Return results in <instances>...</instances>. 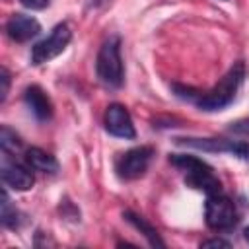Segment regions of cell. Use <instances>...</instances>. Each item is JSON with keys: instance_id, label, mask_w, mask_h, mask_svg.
I'll return each instance as SVG.
<instances>
[{"instance_id": "obj_18", "label": "cell", "mask_w": 249, "mask_h": 249, "mask_svg": "<svg viewBox=\"0 0 249 249\" xmlns=\"http://www.w3.org/2000/svg\"><path fill=\"white\" fill-rule=\"evenodd\" d=\"M25 8H29V10H43V8H47L49 6V2L51 0H19Z\"/></svg>"}, {"instance_id": "obj_3", "label": "cell", "mask_w": 249, "mask_h": 249, "mask_svg": "<svg viewBox=\"0 0 249 249\" xmlns=\"http://www.w3.org/2000/svg\"><path fill=\"white\" fill-rule=\"evenodd\" d=\"M95 72L101 84L107 88H121L123 86V60H121V39L109 37L103 41L97 60H95Z\"/></svg>"}, {"instance_id": "obj_14", "label": "cell", "mask_w": 249, "mask_h": 249, "mask_svg": "<svg viewBox=\"0 0 249 249\" xmlns=\"http://www.w3.org/2000/svg\"><path fill=\"white\" fill-rule=\"evenodd\" d=\"M2 226L10 230H18L21 226V214L16 206H12L6 191H2Z\"/></svg>"}, {"instance_id": "obj_1", "label": "cell", "mask_w": 249, "mask_h": 249, "mask_svg": "<svg viewBox=\"0 0 249 249\" xmlns=\"http://www.w3.org/2000/svg\"><path fill=\"white\" fill-rule=\"evenodd\" d=\"M243 78H245V64L239 60L222 76V80L208 93L198 97L196 107L200 111H220V109L228 107L235 99V95L243 84Z\"/></svg>"}, {"instance_id": "obj_17", "label": "cell", "mask_w": 249, "mask_h": 249, "mask_svg": "<svg viewBox=\"0 0 249 249\" xmlns=\"http://www.w3.org/2000/svg\"><path fill=\"white\" fill-rule=\"evenodd\" d=\"M230 132H235V134H243V136H249V119H239L235 123H231L228 126Z\"/></svg>"}, {"instance_id": "obj_5", "label": "cell", "mask_w": 249, "mask_h": 249, "mask_svg": "<svg viewBox=\"0 0 249 249\" xmlns=\"http://www.w3.org/2000/svg\"><path fill=\"white\" fill-rule=\"evenodd\" d=\"M72 39V31L66 23H58L54 25V29L51 31V35L43 41H39L33 49H31V64H43L53 60L54 56H58L70 43Z\"/></svg>"}, {"instance_id": "obj_7", "label": "cell", "mask_w": 249, "mask_h": 249, "mask_svg": "<svg viewBox=\"0 0 249 249\" xmlns=\"http://www.w3.org/2000/svg\"><path fill=\"white\" fill-rule=\"evenodd\" d=\"M177 144L196 148L202 152H228L235 158L249 160V142L222 140V138H177Z\"/></svg>"}, {"instance_id": "obj_8", "label": "cell", "mask_w": 249, "mask_h": 249, "mask_svg": "<svg viewBox=\"0 0 249 249\" xmlns=\"http://www.w3.org/2000/svg\"><path fill=\"white\" fill-rule=\"evenodd\" d=\"M103 123H105V130L109 134L117 136V138H124V140H134L136 138V130H134L130 113L121 103H111L105 109Z\"/></svg>"}, {"instance_id": "obj_20", "label": "cell", "mask_w": 249, "mask_h": 249, "mask_svg": "<svg viewBox=\"0 0 249 249\" xmlns=\"http://www.w3.org/2000/svg\"><path fill=\"white\" fill-rule=\"evenodd\" d=\"M243 235H245V239H247V243H249V226L245 228V231H243Z\"/></svg>"}, {"instance_id": "obj_6", "label": "cell", "mask_w": 249, "mask_h": 249, "mask_svg": "<svg viewBox=\"0 0 249 249\" xmlns=\"http://www.w3.org/2000/svg\"><path fill=\"white\" fill-rule=\"evenodd\" d=\"M152 156H154V148H150V146L132 148L119 156L115 169H117L119 177H123V179H136V177L144 175V171L148 169V165L152 161Z\"/></svg>"}, {"instance_id": "obj_10", "label": "cell", "mask_w": 249, "mask_h": 249, "mask_svg": "<svg viewBox=\"0 0 249 249\" xmlns=\"http://www.w3.org/2000/svg\"><path fill=\"white\" fill-rule=\"evenodd\" d=\"M39 31H41L39 21L25 14H14L6 21V35L16 43H25V41L37 37Z\"/></svg>"}, {"instance_id": "obj_11", "label": "cell", "mask_w": 249, "mask_h": 249, "mask_svg": "<svg viewBox=\"0 0 249 249\" xmlns=\"http://www.w3.org/2000/svg\"><path fill=\"white\" fill-rule=\"evenodd\" d=\"M23 99L37 121H49L53 117V103L49 95L39 86H27L23 91Z\"/></svg>"}, {"instance_id": "obj_16", "label": "cell", "mask_w": 249, "mask_h": 249, "mask_svg": "<svg viewBox=\"0 0 249 249\" xmlns=\"http://www.w3.org/2000/svg\"><path fill=\"white\" fill-rule=\"evenodd\" d=\"M8 89H10V74H8V70L2 66V68H0V103L6 101Z\"/></svg>"}, {"instance_id": "obj_9", "label": "cell", "mask_w": 249, "mask_h": 249, "mask_svg": "<svg viewBox=\"0 0 249 249\" xmlns=\"http://www.w3.org/2000/svg\"><path fill=\"white\" fill-rule=\"evenodd\" d=\"M2 179L14 191H27L33 185V173L25 165L12 161L6 152L2 158Z\"/></svg>"}, {"instance_id": "obj_19", "label": "cell", "mask_w": 249, "mask_h": 249, "mask_svg": "<svg viewBox=\"0 0 249 249\" xmlns=\"http://www.w3.org/2000/svg\"><path fill=\"white\" fill-rule=\"evenodd\" d=\"M200 247H230V241L220 239V237H212V239H204L200 243Z\"/></svg>"}, {"instance_id": "obj_12", "label": "cell", "mask_w": 249, "mask_h": 249, "mask_svg": "<svg viewBox=\"0 0 249 249\" xmlns=\"http://www.w3.org/2000/svg\"><path fill=\"white\" fill-rule=\"evenodd\" d=\"M25 161L31 169L41 171V173H56L58 171V161L54 160V156H51L49 152H45L41 148H29L25 152Z\"/></svg>"}, {"instance_id": "obj_2", "label": "cell", "mask_w": 249, "mask_h": 249, "mask_svg": "<svg viewBox=\"0 0 249 249\" xmlns=\"http://www.w3.org/2000/svg\"><path fill=\"white\" fill-rule=\"evenodd\" d=\"M169 161L171 165H175L179 171L185 173V183L189 187L202 189L206 195L222 193L220 179L214 175L212 167L204 160L191 154H169Z\"/></svg>"}, {"instance_id": "obj_4", "label": "cell", "mask_w": 249, "mask_h": 249, "mask_svg": "<svg viewBox=\"0 0 249 249\" xmlns=\"http://www.w3.org/2000/svg\"><path fill=\"white\" fill-rule=\"evenodd\" d=\"M204 214H206V224H208V228H212V230H216V231L231 230V228L237 224L235 206H233V202H231L226 195H222V193L208 195Z\"/></svg>"}, {"instance_id": "obj_13", "label": "cell", "mask_w": 249, "mask_h": 249, "mask_svg": "<svg viewBox=\"0 0 249 249\" xmlns=\"http://www.w3.org/2000/svg\"><path fill=\"white\" fill-rule=\"evenodd\" d=\"M123 218H124L128 224H132V226L148 239V243H150L152 247H165V243H163V239L160 237L158 230H156L150 222H146V218H142V216H138V214H134V212H130V210H126V212L123 214Z\"/></svg>"}, {"instance_id": "obj_15", "label": "cell", "mask_w": 249, "mask_h": 249, "mask_svg": "<svg viewBox=\"0 0 249 249\" xmlns=\"http://www.w3.org/2000/svg\"><path fill=\"white\" fill-rule=\"evenodd\" d=\"M0 146H2V152H6V154H16V152L21 148V140H19V136L16 134V130H12L10 126L2 124V128H0Z\"/></svg>"}]
</instances>
